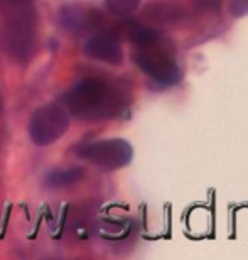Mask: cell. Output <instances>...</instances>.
Masks as SVG:
<instances>
[{"label": "cell", "instance_id": "7a4b0ae2", "mask_svg": "<svg viewBox=\"0 0 248 260\" xmlns=\"http://www.w3.org/2000/svg\"><path fill=\"white\" fill-rule=\"evenodd\" d=\"M2 36L9 54L27 61L36 41V10L32 0H0Z\"/></svg>", "mask_w": 248, "mask_h": 260}, {"label": "cell", "instance_id": "277c9868", "mask_svg": "<svg viewBox=\"0 0 248 260\" xmlns=\"http://www.w3.org/2000/svg\"><path fill=\"white\" fill-rule=\"evenodd\" d=\"M69 128V117L56 103L38 108L29 120V135L36 145H51L63 137Z\"/></svg>", "mask_w": 248, "mask_h": 260}, {"label": "cell", "instance_id": "5b68a950", "mask_svg": "<svg viewBox=\"0 0 248 260\" xmlns=\"http://www.w3.org/2000/svg\"><path fill=\"white\" fill-rule=\"evenodd\" d=\"M80 155L88 162L98 166L107 171H115L132 160L133 149L132 145L123 139H107L98 142L88 144L80 150Z\"/></svg>", "mask_w": 248, "mask_h": 260}, {"label": "cell", "instance_id": "8fae6325", "mask_svg": "<svg viewBox=\"0 0 248 260\" xmlns=\"http://www.w3.org/2000/svg\"><path fill=\"white\" fill-rule=\"evenodd\" d=\"M4 113V98H2V93H0V117Z\"/></svg>", "mask_w": 248, "mask_h": 260}, {"label": "cell", "instance_id": "6da1fadb", "mask_svg": "<svg viewBox=\"0 0 248 260\" xmlns=\"http://www.w3.org/2000/svg\"><path fill=\"white\" fill-rule=\"evenodd\" d=\"M66 105L81 120H101L118 115L125 102L122 93L110 83L100 78H86L68 93Z\"/></svg>", "mask_w": 248, "mask_h": 260}, {"label": "cell", "instance_id": "3957f363", "mask_svg": "<svg viewBox=\"0 0 248 260\" xmlns=\"http://www.w3.org/2000/svg\"><path fill=\"white\" fill-rule=\"evenodd\" d=\"M135 63L138 68L162 86H172L179 81L181 71L169 48L161 43V36L137 44Z\"/></svg>", "mask_w": 248, "mask_h": 260}, {"label": "cell", "instance_id": "9c48e42d", "mask_svg": "<svg viewBox=\"0 0 248 260\" xmlns=\"http://www.w3.org/2000/svg\"><path fill=\"white\" fill-rule=\"evenodd\" d=\"M105 4L107 9L113 15H117V17H127V15H132L140 7L142 0H105Z\"/></svg>", "mask_w": 248, "mask_h": 260}, {"label": "cell", "instance_id": "8992f818", "mask_svg": "<svg viewBox=\"0 0 248 260\" xmlns=\"http://www.w3.org/2000/svg\"><path fill=\"white\" fill-rule=\"evenodd\" d=\"M85 54L88 58L101 61V63L108 64H120L123 61V53L122 48L118 44V41L113 38L112 34L98 32L93 34L90 39L85 43Z\"/></svg>", "mask_w": 248, "mask_h": 260}, {"label": "cell", "instance_id": "52a82bcc", "mask_svg": "<svg viewBox=\"0 0 248 260\" xmlns=\"http://www.w3.org/2000/svg\"><path fill=\"white\" fill-rule=\"evenodd\" d=\"M61 24L64 25L69 32L81 34L88 30L96 29L100 22V15L96 10H93L85 5H66L59 14Z\"/></svg>", "mask_w": 248, "mask_h": 260}, {"label": "cell", "instance_id": "ba28073f", "mask_svg": "<svg viewBox=\"0 0 248 260\" xmlns=\"http://www.w3.org/2000/svg\"><path fill=\"white\" fill-rule=\"evenodd\" d=\"M85 176V171L81 168H68V169H59L51 173L46 178V186L49 188H68L76 183H80Z\"/></svg>", "mask_w": 248, "mask_h": 260}, {"label": "cell", "instance_id": "30bf717a", "mask_svg": "<svg viewBox=\"0 0 248 260\" xmlns=\"http://www.w3.org/2000/svg\"><path fill=\"white\" fill-rule=\"evenodd\" d=\"M230 9L235 17H243L248 14V0H231Z\"/></svg>", "mask_w": 248, "mask_h": 260}]
</instances>
